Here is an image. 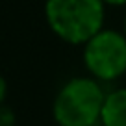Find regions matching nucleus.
<instances>
[{
	"mask_svg": "<svg viewBox=\"0 0 126 126\" xmlns=\"http://www.w3.org/2000/svg\"><path fill=\"white\" fill-rule=\"evenodd\" d=\"M45 19L56 37L69 45H85L106 22L102 0H47Z\"/></svg>",
	"mask_w": 126,
	"mask_h": 126,
	"instance_id": "f257e3e1",
	"label": "nucleus"
},
{
	"mask_svg": "<svg viewBox=\"0 0 126 126\" xmlns=\"http://www.w3.org/2000/svg\"><path fill=\"white\" fill-rule=\"evenodd\" d=\"M106 91L91 76H74L56 93L52 117L58 126H98Z\"/></svg>",
	"mask_w": 126,
	"mask_h": 126,
	"instance_id": "f03ea898",
	"label": "nucleus"
},
{
	"mask_svg": "<svg viewBox=\"0 0 126 126\" xmlns=\"http://www.w3.org/2000/svg\"><path fill=\"white\" fill-rule=\"evenodd\" d=\"M82 59L91 78L115 82L126 74V35L113 28H102L83 45Z\"/></svg>",
	"mask_w": 126,
	"mask_h": 126,
	"instance_id": "7ed1b4c3",
	"label": "nucleus"
},
{
	"mask_svg": "<svg viewBox=\"0 0 126 126\" xmlns=\"http://www.w3.org/2000/svg\"><path fill=\"white\" fill-rule=\"evenodd\" d=\"M100 126H126V87H117L106 93Z\"/></svg>",
	"mask_w": 126,
	"mask_h": 126,
	"instance_id": "20e7f679",
	"label": "nucleus"
},
{
	"mask_svg": "<svg viewBox=\"0 0 126 126\" xmlns=\"http://www.w3.org/2000/svg\"><path fill=\"white\" fill-rule=\"evenodd\" d=\"M13 122H15L13 113L9 110H6V108L0 106V126H13Z\"/></svg>",
	"mask_w": 126,
	"mask_h": 126,
	"instance_id": "39448f33",
	"label": "nucleus"
},
{
	"mask_svg": "<svg viewBox=\"0 0 126 126\" xmlns=\"http://www.w3.org/2000/svg\"><path fill=\"white\" fill-rule=\"evenodd\" d=\"M6 94H8V82H6L4 76L0 74V106H2V102L6 100Z\"/></svg>",
	"mask_w": 126,
	"mask_h": 126,
	"instance_id": "423d86ee",
	"label": "nucleus"
},
{
	"mask_svg": "<svg viewBox=\"0 0 126 126\" xmlns=\"http://www.w3.org/2000/svg\"><path fill=\"white\" fill-rule=\"evenodd\" d=\"M104 6H113V8H126V0H102Z\"/></svg>",
	"mask_w": 126,
	"mask_h": 126,
	"instance_id": "0eeeda50",
	"label": "nucleus"
},
{
	"mask_svg": "<svg viewBox=\"0 0 126 126\" xmlns=\"http://www.w3.org/2000/svg\"><path fill=\"white\" fill-rule=\"evenodd\" d=\"M122 33L126 35V13H124V20H122Z\"/></svg>",
	"mask_w": 126,
	"mask_h": 126,
	"instance_id": "6e6552de",
	"label": "nucleus"
}]
</instances>
